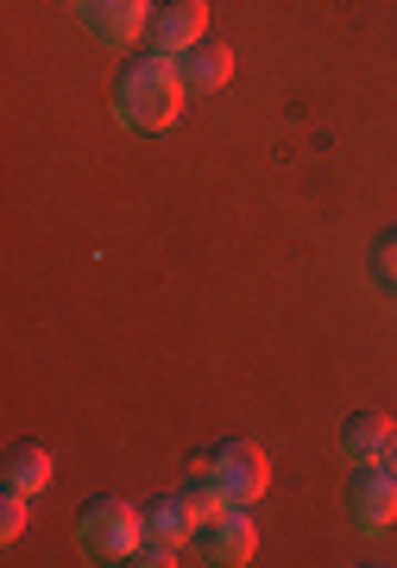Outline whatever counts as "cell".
<instances>
[{"label":"cell","mask_w":397,"mask_h":568,"mask_svg":"<svg viewBox=\"0 0 397 568\" xmlns=\"http://www.w3.org/2000/svg\"><path fill=\"white\" fill-rule=\"evenodd\" d=\"M77 7L101 44H140L145 26H152V7L145 0H77Z\"/></svg>","instance_id":"cell-6"},{"label":"cell","mask_w":397,"mask_h":568,"mask_svg":"<svg viewBox=\"0 0 397 568\" xmlns=\"http://www.w3.org/2000/svg\"><path fill=\"white\" fill-rule=\"evenodd\" d=\"M253 549H258V530H253V518H246V506H227L221 518L196 525V556L202 562L240 568V562H253Z\"/></svg>","instance_id":"cell-5"},{"label":"cell","mask_w":397,"mask_h":568,"mask_svg":"<svg viewBox=\"0 0 397 568\" xmlns=\"http://www.w3.org/2000/svg\"><path fill=\"white\" fill-rule=\"evenodd\" d=\"M385 462H391V467H397V436H391V455H385Z\"/></svg>","instance_id":"cell-16"},{"label":"cell","mask_w":397,"mask_h":568,"mask_svg":"<svg viewBox=\"0 0 397 568\" xmlns=\"http://www.w3.org/2000/svg\"><path fill=\"white\" fill-rule=\"evenodd\" d=\"M215 462V474H221V487H227V506H253L258 493H265V455H258L253 443H227V448H215L208 455Z\"/></svg>","instance_id":"cell-7"},{"label":"cell","mask_w":397,"mask_h":568,"mask_svg":"<svg viewBox=\"0 0 397 568\" xmlns=\"http://www.w3.org/2000/svg\"><path fill=\"white\" fill-rule=\"evenodd\" d=\"M391 417H378V410H359L354 424H347V436H340V455L354 467H378L385 455H391Z\"/></svg>","instance_id":"cell-8"},{"label":"cell","mask_w":397,"mask_h":568,"mask_svg":"<svg viewBox=\"0 0 397 568\" xmlns=\"http://www.w3.org/2000/svg\"><path fill=\"white\" fill-rule=\"evenodd\" d=\"M26 499H32V493H20V487H7V499H0V537H7V544L26 530Z\"/></svg>","instance_id":"cell-13"},{"label":"cell","mask_w":397,"mask_h":568,"mask_svg":"<svg viewBox=\"0 0 397 568\" xmlns=\"http://www.w3.org/2000/svg\"><path fill=\"white\" fill-rule=\"evenodd\" d=\"M347 506H354V525L366 537L397 525V467L378 462V467H359L354 474V493H347Z\"/></svg>","instance_id":"cell-4"},{"label":"cell","mask_w":397,"mask_h":568,"mask_svg":"<svg viewBox=\"0 0 397 568\" xmlns=\"http://www.w3.org/2000/svg\"><path fill=\"white\" fill-rule=\"evenodd\" d=\"M145 537H159V544H177V549L196 544V511L183 506V493H177V499H159V506H145Z\"/></svg>","instance_id":"cell-10"},{"label":"cell","mask_w":397,"mask_h":568,"mask_svg":"<svg viewBox=\"0 0 397 568\" xmlns=\"http://www.w3.org/2000/svg\"><path fill=\"white\" fill-rule=\"evenodd\" d=\"M378 278H385V284H397V234H391V241H378Z\"/></svg>","instance_id":"cell-15"},{"label":"cell","mask_w":397,"mask_h":568,"mask_svg":"<svg viewBox=\"0 0 397 568\" xmlns=\"http://www.w3.org/2000/svg\"><path fill=\"white\" fill-rule=\"evenodd\" d=\"M177 70H183V89H190V95H215V89H227V77H234V51L196 44V51L177 58Z\"/></svg>","instance_id":"cell-9"},{"label":"cell","mask_w":397,"mask_h":568,"mask_svg":"<svg viewBox=\"0 0 397 568\" xmlns=\"http://www.w3.org/2000/svg\"><path fill=\"white\" fill-rule=\"evenodd\" d=\"M133 562H145V568H171V562H177V544H159V537H145Z\"/></svg>","instance_id":"cell-14"},{"label":"cell","mask_w":397,"mask_h":568,"mask_svg":"<svg viewBox=\"0 0 397 568\" xmlns=\"http://www.w3.org/2000/svg\"><path fill=\"white\" fill-rule=\"evenodd\" d=\"M77 544H82V556H95V562H133L140 544H145V511H133L126 499H95V506L82 511Z\"/></svg>","instance_id":"cell-2"},{"label":"cell","mask_w":397,"mask_h":568,"mask_svg":"<svg viewBox=\"0 0 397 568\" xmlns=\"http://www.w3.org/2000/svg\"><path fill=\"white\" fill-rule=\"evenodd\" d=\"M183 506L196 511V525H208V518H221V511H227V487H221L215 462L190 467V480H183Z\"/></svg>","instance_id":"cell-11"},{"label":"cell","mask_w":397,"mask_h":568,"mask_svg":"<svg viewBox=\"0 0 397 568\" xmlns=\"http://www.w3.org/2000/svg\"><path fill=\"white\" fill-rule=\"evenodd\" d=\"M7 487L44 493L51 487V455H44V448H13V455H7Z\"/></svg>","instance_id":"cell-12"},{"label":"cell","mask_w":397,"mask_h":568,"mask_svg":"<svg viewBox=\"0 0 397 568\" xmlns=\"http://www.w3.org/2000/svg\"><path fill=\"white\" fill-rule=\"evenodd\" d=\"M202 26H208V0H159L152 26H145V44L159 58H183V51L202 44Z\"/></svg>","instance_id":"cell-3"},{"label":"cell","mask_w":397,"mask_h":568,"mask_svg":"<svg viewBox=\"0 0 397 568\" xmlns=\"http://www.w3.org/2000/svg\"><path fill=\"white\" fill-rule=\"evenodd\" d=\"M183 70L177 58H133L126 70L114 77V114L126 133H164V126L183 114Z\"/></svg>","instance_id":"cell-1"}]
</instances>
